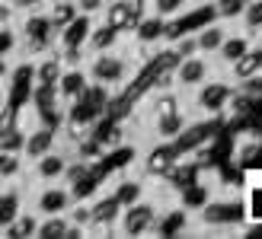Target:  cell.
Returning <instances> with one entry per match:
<instances>
[{"label": "cell", "mask_w": 262, "mask_h": 239, "mask_svg": "<svg viewBox=\"0 0 262 239\" xmlns=\"http://www.w3.org/2000/svg\"><path fill=\"white\" fill-rule=\"evenodd\" d=\"M23 35H26V48L35 51V55L51 51V45H55V26H51V19L45 13H35V10H32V16L26 19Z\"/></svg>", "instance_id": "cell-1"}, {"label": "cell", "mask_w": 262, "mask_h": 239, "mask_svg": "<svg viewBox=\"0 0 262 239\" xmlns=\"http://www.w3.org/2000/svg\"><path fill=\"white\" fill-rule=\"evenodd\" d=\"M90 77L99 80V83H122V80L128 77V61L122 55H112V48L109 51H96V58L93 64H90Z\"/></svg>", "instance_id": "cell-2"}, {"label": "cell", "mask_w": 262, "mask_h": 239, "mask_svg": "<svg viewBox=\"0 0 262 239\" xmlns=\"http://www.w3.org/2000/svg\"><path fill=\"white\" fill-rule=\"evenodd\" d=\"M119 217H122V233L125 236H144V233H150L154 220H157V207L147 204V201H135V204L122 207Z\"/></svg>", "instance_id": "cell-3"}, {"label": "cell", "mask_w": 262, "mask_h": 239, "mask_svg": "<svg viewBox=\"0 0 262 239\" xmlns=\"http://www.w3.org/2000/svg\"><path fill=\"white\" fill-rule=\"evenodd\" d=\"M141 16H144L141 0H115V4H109V10H106V22L112 26V29H119V32L135 29Z\"/></svg>", "instance_id": "cell-4"}, {"label": "cell", "mask_w": 262, "mask_h": 239, "mask_svg": "<svg viewBox=\"0 0 262 239\" xmlns=\"http://www.w3.org/2000/svg\"><path fill=\"white\" fill-rule=\"evenodd\" d=\"M122 214V204L115 198H99V201L90 204V233H106L115 227V220Z\"/></svg>", "instance_id": "cell-5"}, {"label": "cell", "mask_w": 262, "mask_h": 239, "mask_svg": "<svg viewBox=\"0 0 262 239\" xmlns=\"http://www.w3.org/2000/svg\"><path fill=\"white\" fill-rule=\"evenodd\" d=\"M176 159H179V150L173 147V140H166V144H157V147L147 153V159H144V172L154 179H163L169 169L176 166Z\"/></svg>", "instance_id": "cell-6"}, {"label": "cell", "mask_w": 262, "mask_h": 239, "mask_svg": "<svg viewBox=\"0 0 262 239\" xmlns=\"http://www.w3.org/2000/svg\"><path fill=\"white\" fill-rule=\"evenodd\" d=\"M202 220L208 223V227H227V223H240L243 220V207L237 201H217L211 204L208 201L202 207Z\"/></svg>", "instance_id": "cell-7"}, {"label": "cell", "mask_w": 262, "mask_h": 239, "mask_svg": "<svg viewBox=\"0 0 262 239\" xmlns=\"http://www.w3.org/2000/svg\"><path fill=\"white\" fill-rule=\"evenodd\" d=\"M90 16L86 13H77V16L64 26V29H58V42H61V48H83L86 45V35H90Z\"/></svg>", "instance_id": "cell-8"}, {"label": "cell", "mask_w": 262, "mask_h": 239, "mask_svg": "<svg viewBox=\"0 0 262 239\" xmlns=\"http://www.w3.org/2000/svg\"><path fill=\"white\" fill-rule=\"evenodd\" d=\"M205 77H208V64L202 58H195V55L182 58L176 64V70H173V80L182 83V86H199V83H205Z\"/></svg>", "instance_id": "cell-9"}, {"label": "cell", "mask_w": 262, "mask_h": 239, "mask_svg": "<svg viewBox=\"0 0 262 239\" xmlns=\"http://www.w3.org/2000/svg\"><path fill=\"white\" fill-rule=\"evenodd\" d=\"M214 19H217V7H214V0H208V4L195 7V10L189 13V16L176 19V26H179V35H186V32H199L202 26L214 22Z\"/></svg>", "instance_id": "cell-10"}, {"label": "cell", "mask_w": 262, "mask_h": 239, "mask_svg": "<svg viewBox=\"0 0 262 239\" xmlns=\"http://www.w3.org/2000/svg\"><path fill=\"white\" fill-rule=\"evenodd\" d=\"M55 134L58 131L55 128H38V131H32V134H26V144H23V153L29 156V159H38L42 153H48L51 147H55Z\"/></svg>", "instance_id": "cell-11"}, {"label": "cell", "mask_w": 262, "mask_h": 239, "mask_svg": "<svg viewBox=\"0 0 262 239\" xmlns=\"http://www.w3.org/2000/svg\"><path fill=\"white\" fill-rule=\"evenodd\" d=\"M86 83H90V80H86V74L83 70H61V77H58V99H77V96H80V92L86 89Z\"/></svg>", "instance_id": "cell-12"}, {"label": "cell", "mask_w": 262, "mask_h": 239, "mask_svg": "<svg viewBox=\"0 0 262 239\" xmlns=\"http://www.w3.org/2000/svg\"><path fill=\"white\" fill-rule=\"evenodd\" d=\"M230 67H233V77H237V80L253 77V74H262V45H256V48L250 45L237 61L230 64Z\"/></svg>", "instance_id": "cell-13"}, {"label": "cell", "mask_w": 262, "mask_h": 239, "mask_svg": "<svg viewBox=\"0 0 262 239\" xmlns=\"http://www.w3.org/2000/svg\"><path fill=\"white\" fill-rule=\"evenodd\" d=\"M163 22H166V16H141L138 19V26H135V35H138V42L141 45H150V42H160L163 38Z\"/></svg>", "instance_id": "cell-14"}, {"label": "cell", "mask_w": 262, "mask_h": 239, "mask_svg": "<svg viewBox=\"0 0 262 239\" xmlns=\"http://www.w3.org/2000/svg\"><path fill=\"white\" fill-rule=\"evenodd\" d=\"M68 207H71V192H64V188H45L42 198H38L42 214H64Z\"/></svg>", "instance_id": "cell-15"}, {"label": "cell", "mask_w": 262, "mask_h": 239, "mask_svg": "<svg viewBox=\"0 0 262 239\" xmlns=\"http://www.w3.org/2000/svg\"><path fill=\"white\" fill-rule=\"evenodd\" d=\"M227 96H230V86H224V83H208V86L202 89V96H199V105L217 115V112H224Z\"/></svg>", "instance_id": "cell-16"}, {"label": "cell", "mask_w": 262, "mask_h": 239, "mask_svg": "<svg viewBox=\"0 0 262 239\" xmlns=\"http://www.w3.org/2000/svg\"><path fill=\"white\" fill-rule=\"evenodd\" d=\"M68 227H71L68 214H45V220H38V227H35V236L38 239H58L68 233Z\"/></svg>", "instance_id": "cell-17"}, {"label": "cell", "mask_w": 262, "mask_h": 239, "mask_svg": "<svg viewBox=\"0 0 262 239\" xmlns=\"http://www.w3.org/2000/svg\"><path fill=\"white\" fill-rule=\"evenodd\" d=\"M64 166H68V159L64 156H55V153H42L38 156V166H35V172H38V179H45V182H51V179H61L64 176Z\"/></svg>", "instance_id": "cell-18"}, {"label": "cell", "mask_w": 262, "mask_h": 239, "mask_svg": "<svg viewBox=\"0 0 262 239\" xmlns=\"http://www.w3.org/2000/svg\"><path fill=\"white\" fill-rule=\"evenodd\" d=\"M179 230H186V207L169 210L163 220H154V227H150V233H160V236H176Z\"/></svg>", "instance_id": "cell-19"}, {"label": "cell", "mask_w": 262, "mask_h": 239, "mask_svg": "<svg viewBox=\"0 0 262 239\" xmlns=\"http://www.w3.org/2000/svg\"><path fill=\"white\" fill-rule=\"evenodd\" d=\"M119 29H112L109 22H102L99 29H90V35H86V45L93 48V51H109L115 42H119Z\"/></svg>", "instance_id": "cell-20"}, {"label": "cell", "mask_w": 262, "mask_h": 239, "mask_svg": "<svg viewBox=\"0 0 262 239\" xmlns=\"http://www.w3.org/2000/svg\"><path fill=\"white\" fill-rule=\"evenodd\" d=\"M224 35H227L224 26H214V22L202 26L199 35H195V42H199V51H217L221 42H224Z\"/></svg>", "instance_id": "cell-21"}, {"label": "cell", "mask_w": 262, "mask_h": 239, "mask_svg": "<svg viewBox=\"0 0 262 239\" xmlns=\"http://www.w3.org/2000/svg\"><path fill=\"white\" fill-rule=\"evenodd\" d=\"M246 48H250V38H246V35H224V42H221L217 55H221V61L233 64V61H237Z\"/></svg>", "instance_id": "cell-22"}, {"label": "cell", "mask_w": 262, "mask_h": 239, "mask_svg": "<svg viewBox=\"0 0 262 239\" xmlns=\"http://www.w3.org/2000/svg\"><path fill=\"white\" fill-rule=\"evenodd\" d=\"M61 70H64V61L58 58V51H55V55H48V58L35 67V83H58Z\"/></svg>", "instance_id": "cell-23"}, {"label": "cell", "mask_w": 262, "mask_h": 239, "mask_svg": "<svg viewBox=\"0 0 262 239\" xmlns=\"http://www.w3.org/2000/svg\"><path fill=\"white\" fill-rule=\"evenodd\" d=\"M186 128V118H182V112H169V115H157V134L173 140L179 131Z\"/></svg>", "instance_id": "cell-24"}, {"label": "cell", "mask_w": 262, "mask_h": 239, "mask_svg": "<svg viewBox=\"0 0 262 239\" xmlns=\"http://www.w3.org/2000/svg\"><path fill=\"white\" fill-rule=\"evenodd\" d=\"M74 16H77V4H74V0H55V7H51V13H48V19H51V26H55V32L64 29V26H68Z\"/></svg>", "instance_id": "cell-25"}, {"label": "cell", "mask_w": 262, "mask_h": 239, "mask_svg": "<svg viewBox=\"0 0 262 239\" xmlns=\"http://www.w3.org/2000/svg\"><path fill=\"white\" fill-rule=\"evenodd\" d=\"M208 204V188L202 182H189L182 185V207H192V210H202Z\"/></svg>", "instance_id": "cell-26"}, {"label": "cell", "mask_w": 262, "mask_h": 239, "mask_svg": "<svg viewBox=\"0 0 262 239\" xmlns=\"http://www.w3.org/2000/svg\"><path fill=\"white\" fill-rule=\"evenodd\" d=\"M35 227H38V220L32 217V214H23V210H19V214H16V220H13V223H7V236L10 239H23V236H35Z\"/></svg>", "instance_id": "cell-27"}, {"label": "cell", "mask_w": 262, "mask_h": 239, "mask_svg": "<svg viewBox=\"0 0 262 239\" xmlns=\"http://www.w3.org/2000/svg\"><path fill=\"white\" fill-rule=\"evenodd\" d=\"M19 214V192H0V227H7V223H13Z\"/></svg>", "instance_id": "cell-28"}, {"label": "cell", "mask_w": 262, "mask_h": 239, "mask_svg": "<svg viewBox=\"0 0 262 239\" xmlns=\"http://www.w3.org/2000/svg\"><path fill=\"white\" fill-rule=\"evenodd\" d=\"M141 192H144V185H141V182H135V179H122L112 198H115V201H119L122 207H128V204H135L138 198H141Z\"/></svg>", "instance_id": "cell-29"}, {"label": "cell", "mask_w": 262, "mask_h": 239, "mask_svg": "<svg viewBox=\"0 0 262 239\" xmlns=\"http://www.w3.org/2000/svg\"><path fill=\"white\" fill-rule=\"evenodd\" d=\"M23 144H26V131L16 125L7 134H0V153H23Z\"/></svg>", "instance_id": "cell-30"}, {"label": "cell", "mask_w": 262, "mask_h": 239, "mask_svg": "<svg viewBox=\"0 0 262 239\" xmlns=\"http://www.w3.org/2000/svg\"><path fill=\"white\" fill-rule=\"evenodd\" d=\"M154 112L157 115H169V112H179V99L173 96L169 89H160L157 92V99H154Z\"/></svg>", "instance_id": "cell-31"}, {"label": "cell", "mask_w": 262, "mask_h": 239, "mask_svg": "<svg viewBox=\"0 0 262 239\" xmlns=\"http://www.w3.org/2000/svg\"><path fill=\"white\" fill-rule=\"evenodd\" d=\"M16 125H19V109L10 105V102H4L0 105V134H7V131L16 128Z\"/></svg>", "instance_id": "cell-32"}, {"label": "cell", "mask_w": 262, "mask_h": 239, "mask_svg": "<svg viewBox=\"0 0 262 239\" xmlns=\"http://www.w3.org/2000/svg\"><path fill=\"white\" fill-rule=\"evenodd\" d=\"M240 92L243 96H250V99H262V74H253V77H243L240 80Z\"/></svg>", "instance_id": "cell-33"}, {"label": "cell", "mask_w": 262, "mask_h": 239, "mask_svg": "<svg viewBox=\"0 0 262 239\" xmlns=\"http://www.w3.org/2000/svg\"><path fill=\"white\" fill-rule=\"evenodd\" d=\"M19 153H0V179H13L19 172Z\"/></svg>", "instance_id": "cell-34"}, {"label": "cell", "mask_w": 262, "mask_h": 239, "mask_svg": "<svg viewBox=\"0 0 262 239\" xmlns=\"http://www.w3.org/2000/svg\"><path fill=\"white\" fill-rule=\"evenodd\" d=\"M90 163L93 159H77V163H71V166H64V182H77V179H83L86 172H90Z\"/></svg>", "instance_id": "cell-35"}, {"label": "cell", "mask_w": 262, "mask_h": 239, "mask_svg": "<svg viewBox=\"0 0 262 239\" xmlns=\"http://www.w3.org/2000/svg\"><path fill=\"white\" fill-rule=\"evenodd\" d=\"M173 51H176L179 58H192V55H199V42H195V35L186 32V35L176 38V48H173Z\"/></svg>", "instance_id": "cell-36"}, {"label": "cell", "mask_w": 262, "mask_h": 239, "mask_svg": "<svg viewBox=\"0 0 262 239\" xmlns=\"http://www.w3.org/2000/svg\"><path fill=\"white\" fill-rule=\"evenodd\" d=\"M71 223H77V227H90V204L86 201H77V207L68 214Z\"/></svg>", "instance_id": "cell-37"}, {"label": "cell", "mask_w": 262, "mask_h": 239, "mask_svg": "<svg viewBox=\"0 0 262 239\" xmlns=\"http://www.w3.org/2000/svg\"><path fill=\"white\" fill-rule=\"evenodd\" d=\"M186 0H154V13L157 16H169V13H176Z\"/></svg>", "instance_id": "cell-38"}, {"label": "cell", "mask_w": 262, "mask_h": 239, "mask_svg": "<svg viewBox=\"0 0 262 239\" xmlns=\"http://www.w3.org/2000/svg\"><path fill=\"white\" fill-rule=\"evenodd\" d=\"M74 4H77V13H86L90 16V13H99L106 7V0H74Z\"/></svg>", "instance_id": "cell-39"}, {"label": "cell", "mask_w": 262, "mask_h": 239, "mask_svg": "<svg viewBox=\"0 0 262 239\" xmlns=\"http://www.w3.org/2000/svg\"><path fill=\"white\" fill-rule=\"evenodd\" d=\"M10 7L13 10H35V7H42V0H10Z\"/></svg>", "instance_id": "cell-40"}, {"label": "cell", "mask_w": 262, "mask_h": 239, "mask_svg": "<svg viewBox=\"0 0 262 239\" xmlns=\"http://www.w3.org/2000/svg\"><path fill=\"white\" fill-rule=\"evenodd\" d=\"M7 74H10V64H7V58H0V83L7 80Z\"/></svg>", "instance_id": "cell-41"}, {"label": "cell", "mask_w": 262, "mask_h": 239, "mask_svg": "<svg viewBox=\"0 0 262 239\" xmlns=\"http://www.w3.org/2000/svg\"><path fill=\"white\" fill-rule=\"evenodd\" d=\"M250 236H262V223H256V227H250Z\"/></svg>", "instance_id": "cell-42"}, {"label": "cell", "mask_w": 262, "mask_h": 239, "mask_svg": "<svg viewBox=\"0 0 262 239\" xmlns=\"http://www.w3.org/2000/svg\"><path fill=\"white\" fill-rule=\"evenodd\" d=\"M4 102H7V92H4V89H0V105H4Z\"/></svg>", "instance_id": "cell-43"}, {"label": "cell", "mask_w": 262, "mask_h": 239, "mask_svg": "<svg viewBox=\"0 0 262 239\" xmlns=\"http://www.w3.org/2000/svg\"><path fill=\"white\" fill-rule=\"evenodd\" d=\"M214 4H217V0H214Z\"/></svg>", "instance_id": "cell-44"}]
</instances>
